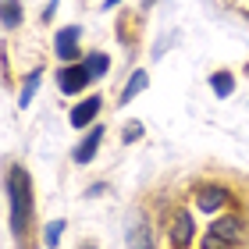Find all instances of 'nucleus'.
<instances>
[{
	"mask_svg": "<svg viewBox=\"0 0 249 249\" xmlns=\"http://www.w3.org/2000/svg\"><path fill=\"white\" fill-rule=\"evenodd\" d=\"M7 210H11V231L21 249H32V228H36V203H32V175L21 164H11L4 175Z\"/></svg>",
	"mask_w": 249,
	"mask_h": 249,
	"instance_id": "obj_1",
	"label": "nucleus"
},
{
	"mask_svg": "<svg viewBox=\"0 0 249 249\" xmlns=\"http://www.w3.org/2000/svg\"><path fill=\"white\" fill-rule=\"evenodd\" d=\"M228 199H231V189L224 182H196L192 185V203H196L199 213H217L228 207Z\"/></svg>",
	"mask_w": 249,
	"mask_h": 249,
	"instance_id": "obj_2",
	"label": "nucleus"
},
{
	"mask_svg": "<svg viewBox=\"0 0 249 249\" xmlns=\"http://www.w3.org/2000/svg\"><path fill=\"white\" fill-rule=\"evenodd\" d=\"M53 75H57V86H61V93H64V96H78V93H82V89H86L89 82H93V71L86 68V61L61 64Z\"/></svg>",
	"mask_w": 249,
	"mask_h": 249,
	"instance_id": "obj_3",
	"label": "nucleus"
},
{
	"mask_svg": "<svg viewBox=\"0 0 249 249\" xmlns=\"http://www.w3.org/2000/svg\"><path fill=\"white\" fill-rule=\"evenodd\" d=\"M192 239H196V217H192L189 210H175L171 217H167V242L175 249H189Z\"/></svg>",
	"mask_w": 249,
	"mask_h": 249,
	"instance_id": "obj_4",
	"label": "nucleus"
},
{
	"mask_svg": "<svg viewBox=\"0 0 249 249\" xmlns=\"http://www.w3.org/2000/svg\"><path fill=\"white\" fill-rule=\"evenodd\" d=\"M53 53L71 64V61H82V29L78 25H64L57 36H53Z\"/></svg>",
	"mask_w": 249,
	"mask_h": 249,
	"instance_id": "obj_5",
	"label": "nucleus"
},
{
	"mask_svg": "<svg viewBox=\"0 0 249 249\" xmlns=\"http://www.w3.org/2000/svg\"><path fill=\"white\" fill-rule=\"evenodd\" d=\"M210 231H217V235H224V239H231V242H246L249 239V221H246L242 210H231V213L213 217L210 221Z\"/></svg>",
	"mask_w": 249,
	"mask_h": 249,
	"instance_id": "obj_6",
	"label": "nucleus"
},
{
	"mask_svg": "<svg viewBox=\"0 0 249 249\" xmlns=\"http://www.w3.org/2000/svg\"><path fill=\"white\" fill-rule=\"evenodd\" d=\"M104 110V96L100 93H89L82 104H75L71 107V114H68V121L75 124V128H86V124H93V118Z\"/></svg>",
	"mask_w": 249,
	"mask_h": 249,
	"instance_id": "obj_7",
	"label": "nucleus"
},
{
	"mask_svg": "<svg viewBox=\"0 0 249 249\" xmlns=\"http://www.w3.org/2000/svg\"><path fill=\"white\" fill-rule=\"evenodd\" d=\"M124 242H128V249H157L153 228H150V221H146L142 213L128 224V239H124Z\"/></svg>",
	"mask_w": 249,
	"mask_h": 249,
	"instance_id": "obj_8",
	"label": "nucleus"
},
{
	"mask_svg": "<svg viewBox=\"0 0 249 249\" xmlns=\"http://www.w3.org/2000/svg\"><path fill=\"white\" fill-rule=\"evenodd\" d=\"M100 142H104V128L96 124V128H89V132H86V139L75 146V164H89V160L96 157Z\"/></svg>",
	"mask_w": 249,
	"mask_h": 249,
	"instance_id": "obj_9",
	"label": "nucleus"
},
{
	"mask_svg": "<svg viewBox=\"0 0 249 249\" xmlns=\"http://www.w3.org/2000/svg\"><path fill=\"white\" fill-rule=\"evenodd\" d=\"M146 86H150V75H146L142 68H139V71H132V78H128V86H124V89H121V96H118V107H124V104H132V100L139 96V93H142Z\"/></svg>",
	"mask_w": 249,
	"mask_h": 249,
	"instance_id": "obj_10",
	"label": "nucleus"
},
{
	"mask_svg": "<svg viewBox=\"0 0 249 249\" xmlns=\"http://www.w3.org/2000/svg\"><path fill=\"white\" fill-rule=\"evenodd\" d=\"M210 89H213V96H231L235 93V75L228 71V68H221V71H213L210 75Z\"/></svg>",
	"mask_w": 249,
	"mask_h": 249,
	"instance_id": "obj_11",
	"label": "nucleus"
},
{
	"mask_svg": "<svg viewBox=\"0 0 249 249\" xmlns=\"http://www.w3.org/2000/svg\"><path fill=\"white\" fill-rule=\"evenodd\" d=\"M82 61H86L89 71H93V78H104L110 71V57H107V53H86Z\"/></svg>",
	"mask_w": 249,
	"mask_h": 249,
	"instance_id": "obj_12",
	"label": "nucleus"
},
{
	"mask_svg": "<svg viewBox=\"0 0 249 249\" xmlns=\"http://www.w3.org/2000/svg\"><path fill=\"white\" fill-rule=\"evenodd\" d=\"M199 249H239V242H231V239H224V235H217V231H210V228H207V235H203Z\"/></svg>",
	"mask_w": 249,
	"mask_h": 249,
	"instance_id": "obj_13",
	"label": "nucleus"
},
{
	"mask_svg": "<svg viewBox=\"0 0 249 249\" xmlns=\"http://www.w3.org/2000/svg\"><path fill=\"white\" fill-rule=\"evenodd\" d=\"M39 82H43V71H32L29 78H25V86H21V107H29L32 104V96H36V89H39Z\"/></svg>",
	"mask_w": 249,
	"mask_h": 249,
	"instance_id": "obj_14",
	"label": "nucleus"
},
{
	"mask_svg": "<svg viewBox=\"0 0 249 249\" xmlns=\"http://www.w3.org/2000/svg\"><path fill=\"white\" fill-rule=\"evenodd\" d=\"M0 4H4V29L21 25V4L18 0H0Z\"/></svg>",
	"mask_w": 249,
	"mask_h": 249,
	"instance_id": "obj_15",
	"label": "nucleus"
},
{
	"mask_svg": "<svg viewBox=\"0 0 249 249\" xmlns=\"http://www.w3.org/2000/svg\"><path fill=\"white\" fill-rule=\"evenodd\" d=\"M61 235H64V217H57V221H50L47 224V231H43V246H61Z\"/></svg>",
	"mask_w": 249,
	"mask_h": 249,
	"instance_id": "obj_16",
	"label": "nucleus"
},
{
	"mask_svg": "<svg viewBox=\"0 0 249 249\" xmlns=\"http://www.w3.org/2000/svg\"><path fill=\"white\" fill-rule=\"evenodd\" d=\"M142 132H146V128H142L139 121H128V124H124V132H121V139H124V142H135V139H142Z\"/></svg>",
	"mask_w": 249,
	"mask_h": 249,
	"instance_id": "obj_17",
	"label": "nucleus"
},
{
	"mask_svg": "<svg viewBox=\"0 0 249 249\" xmlns=\"http://www.w3.org/2000/svg\"><path fill=\"white\" fill-rule=\"evenodd\" d=\"M57 4H61V0H50V4L43 7V21H53V15H57Z\"/></svg>",
	"mask_w": 249,
	"mask_h": 249,
	"instance_id": "obj_18",
	"label": "nucleus"
},
{
	"mask_svg": "<svg viewBox=\"0 0 249 249\" xmlns=\"http://www.w3.org/2000/svg\"><path fill=\"white\" fill-rule=\"evenodd\" d=\"M104 192H107V185H104V182H96V185H89L86 196H104Z\"/></svg>",
	"mask_w": 249,
	"mask_h": 249,
	"instance_id": "obj_19",
	"label": "nucleus"
},
{
	"mask_svg": "<svg viewBox=\"0 0 249 249\" xmlns=\"http://www.w3.org/2000/svg\"><path fill=\"white\" fill-rule=\"evenodd\" d=\"M118 4H121V0H104V7H107V11H110V7H118Z\"/></svg>",
	"mask_w": 249,
	"mask_h": 249,
	"instance_id": "obj_20",
	"label": "nucleus"
},
{
	"mask_svg": "<svg viewBox=\"0 0 249 249\" xmlns=\"http://www.w3.org/2000/svg\"><path fill=\"white\" fill-rule=\"evenodd\" d=\"M78 249H96V242H78Z\"/></svg>",
	"mask_w": 249,
	"mask_h": 249,
	"instance_id": "obj_21",
	"label": "nucleus"
},
{
	"mask_svg": "<svg viewBox=\"0 0 249 249\" xmlns=\"http://www.w3.org/2000/svg\"><path fill=\"white\" fill-rule=\"evenodd\" d=\"M246 71H249V64H246Z\"/></svg>",
	"mask_w": 249,
	"mask_h": 249,
	"instance_id": "obj_22",
	"label": "nucleus"
},
{
	"mask_svg": "<svg viewBox=\"0 0 249 249\" xmlns=\"http://www.w3.org/2000/svg\"><path fill=\"white\" fill-rule=\"evenodd\" d=\"M246 18H249V11H246Z\"/></svg>",
	"mask_w": 249,
	"mask_h": 249,
	"instance_id": "obj_23",
	"label": "nucleus"
}]
</instances>
